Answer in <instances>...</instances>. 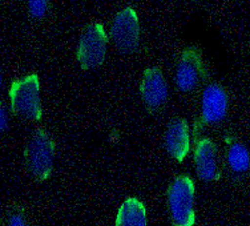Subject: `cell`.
<instances>
[{"label":"cell","mask_w":250,"mask_h":226,"mask_svg":"<svg viewBox=\"0 0 250 226\" xmlns=\"http://www.w3.org/2000/svg\"><path fill=\"white\" fill-rule=\"evenodd\" d=\"M194 163L198 177L204 181H216L220 177L217 146L210 139L200 140L194 150Z\"/></svg>","instance_id":"30bf717a"},{"label":"cell","mask_w":250,"mask_h":226,"mask_svg":"<svg viewBox=\"0 0 250 226\" xmlns=\"http://www.w3.org/2000/svg\"><path fill=\"white\" fill-rule=\"evenodd\" d=\"M165 149L174 160L183 161L190 150V132L184 119L170 121L164 137Z\"/></svg>","instance_id":"9c48e42d"},{"label":"cell","mask_w":250,"mask_h":226,"mask_svg":"<svg viewBox=\"0 0 250 226\" xmlns=\"http://www.w3.org/2000/svg\"><path fill=\"white\" fill-rule=\"evenodd\" d=\"M111 39L120 52L132 53L139 48V18L133 8H124L116 15L111 28Z\"/></svg>","instance_id":"5b68a950"},{"label":"cell","mask_w":250,"mask_h":226,"mask_svg":"<svg viewBox=\"0 0 250 226\" xmlns=\"http://www.w3.org/2000/svg\"><path fill=\"white\" fill-rule=\"evenodd\" d=\"M0 226H31L25 207L18 202L10 204L0 217Z\"/></svg>","instance_id":"4fadbf2b"},{"label":"cell","mask_w":250,"mask_h":226,"mask_svg":"<svg viewBox=\"0 0 250 226\" xmlns=\"http://www.w3.org/2000/svg\"><path fill=\"white\" fill-rule=\"evenodd\" d=\"M108 38L103 25L89 24L83 31L79 47H77V60L82 69H92L100 67L104 63L106 55Z\"/></svg>","instance_id":"277c9868"},{"label":"cell","mask_w":250,"mask_h":226,"mask_svg":"<svg viewBox=\"0 0 250 226\" xmlns=\"http://www.w3.org/2000/svg\"><path fill=\"white\" fill-rule=\"evenodd\" d=\"M1 82H3V77H1V72H0V88H1Z\"/></svg>","instance_id":"2e32d148"},{"label":"cell","mask_w":250,"mask_h":226,"mask_svg":"<svg viewBox=\"0 0 250 226\" xmlns=\"http://www.w3.org/2000/svg\"><path fill=\"white\" fill-rule=\"evenodd\" d=\"M49 10L48 0H28V11L32 18L42 19Z\"/></svg>","instance_id":"5bb4252c"},{"label":"cell","mask_w":250,"mask_h":226,"mask_svg":"<svg viewBox=\"0 0 250 226\" xmlns=\"http://www.w3.org/2000/svg\"><path fill=\"white\" fill-rule=\"evenodd\" d=\"M168 206L173 226L194 225V184L188 176H178L168 188Z\"/></svg>","instance_id":"3957f363"},{"label":"cell","mask_w":250,"mask_h":226,"mask_svg":"<svg viewBox=\"0 0 250 226\" xmlns=\"http://www.w3.org/2000/svg\"><path fill=\"white\" fill-rule=\"evenodd\" d=\"M7 128H8V113H7L4 104L0 103V135L4 133Z\"/></svg>","instance_id":"9a60e30c"},{"label":"cell","mask_w":250,"mask_h":226,"mask_svg":"<svg viewBox=\"0 0 250 226\" xmlns=\"http://www.w3.org/2000/svg\"><path fill=\"white\" fill-rule=\"evenodd\" d=\"M228 165L234 173H245L250 168V153L245 145L234 143L228 150Z\"/></svg>","instance_id":"7c38bea8"},{"label":"cell","mask_w":250,"mask_h":226,"mask_svg":"<svg viewBox=\"0 0 250 226\" xmlns=\"http://www.w3.org/2000/svg\"><path fill=\"white\" fill-rule=\"evenodd\" d=\"M207 69L201 51L187 48L181 53L176 67V85L183 92H192L205 80Z\"/></svg>","instance_id":"8992f818"},{"label":"cell","mask_w":250,"mask_h":226,"mask_svg":"<svg viewBox=\"0 0 250 226\" xmlns=\"http://www.w3.org/2000/svg\"><path fill=\"white\" fill-rule=\"evenodd\" d=\"M116 226H148L144 204L135 197L123 202L117 213Z\"/></svg>","instance_id":"8fae6325"},{"label":"cell","mask_w":250,"mask_h":226,"mask_svg":"<svg viewBox=\"0 0 250 226\" xmlns=\"http://www.w3.org/2000/svg\"><path fill=\"white\" fill-rule=\"evenodd\" d=\"M55 160V141L43 129H38L24 150V163L28 173L38 181H45L51 176Z\"/></svg>","instance_id":"7a4b0ae2"},{"label":"cell","mask_w":250,"mask_h":226,"mask_svg":"<svg viewBox=\"0 0 250 226\" xmlns=\"http://www.w3.org/2000/svg\"><path fill=\"white\" fill-rule=\"evenodd\" d=\"M11 111L24 120L39 121L43 115L38 75H28L12 82L10 88Z\"/></svg>","instance_id":"6da1fadb"},{"label":"cell","mask_w":250,"mask_h":226,"mask_svg":"<svg viewBox=\"0 0 250 226\" xmlns=\"http://www.w3.org/2000/svg\"><path fill=\"white\" fill-rule=\"evenodd\" d=\"M141 97L146 109L150 113L163 111L168 100V84L164 79L163 72L159 68H149L143 75L141 85Z\"/></svg>","instance_id":"52a82bcc"},{"label":"cell","mask_w":250,"mask_h":226,"mask_svg":"<svg viewBox=\"0 0 250 226\" xmlns=\"http://www.w3.org/2000/svg\"><path fill=\"white\" fill-rule=\"evenodd\" d=\"M228 113V95L218 84L208 85L201 97V119L205 124H216Z\"/></svg>","instance_id":"ba28073f"}]
</instances>
